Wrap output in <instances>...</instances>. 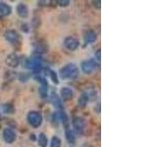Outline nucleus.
<instances>
[{
    "mask_svg": "<svg viewBox=\"0 0 157 147\" xmlns=\"http://www.w3.org/2000/svg\"><path fill=\"white\" fill-rule=\"evenodd\" d=\"M38 91L42 98H45L48 95V85H40Z\"/></svg>",
    "mask_w": 157,
    "mask_h": 147,
    "instance_id": "obj_21",
    "label": "nucleus"
},
{
    "mask_svg": "<svg viewBox=\"0 0 157 147\" xmlns=\"http://www.w3.org/2000/svg\"><path fill=\"white\" fill-rule=\"evenodd\" d=\"M45 74H46V76H48L49 77L51 78V81L55 83V85H58L59 83V80H58V77H57V75H56V73L54 72V71H52V70H50V69H45Z\"/></svg>",
    "mask_w": 157,
    "mask_h": 147,
    "instance_id": "obj_18",
    "label": "nucleus"
},
{
    "mask_svg": "<svg viewBox=\"0 0 157 147\" xmlns=\"http://www.w3.org/2000/svg\"><path fill=\"white\" fill-rule=\"evenodd\" d=\"M0 119H1V114H0Z\"/></svg>",
    "mask_w": 157,
    "mask_h": 147,
    "instance_id": "obj_26",
    "label": "nucleus"
},
{
    "mask_svg": "<svg viewBox=\"0 0 157 147\" xmlns=\"http://www.w3.org/2000/svg\"><path fill=\"white\" fill-rule=\"evenodd\" d=\"M2 110L5 114H12L14 112V108L11 104H4L2 106Z\"/></svg>",
    "mask_w": 157,
    "mask_h": 147,
    "instance_id": "obj_22",
    "label": "nucleus"
},
{
    "mask_svg": "<svg viewBox=\"0 0 157 147\" xmlns=\"http://www.w3.org/2000/svg\"><path fill=\"white\" fill-rule=\"evenodd\" d=\"M78 74H80L78 68L73 63L67 64L59 71V75L62 80H75L78 77Z\"/></svg>",
    "mask_w": 157,
    "mask_h": 147,
    "instance_id": "obj_1",
    "label": "nucleus"
},
{
    "mask_svg": "<svg viewBox=\"0 0 157 147\" xmlns=\"http://www.w3.org/2000/svg\"><path fill=\"white\" fill-rule=\"evenodd\" d=\"M5 62H6L7 66H9V67L17 68L19 66V64H20V58H19V56L17 55L16 53H11L6 57V60H5Z\"/></svg>",
    "mask_w": 157,
    "mask_h": 147,
    "instance_id": "obj_9",
    "label": "nucleus"
},
{
    "mask_svg": "<svg viewBox=\"0 0 157 147\" xmlns=\"http://www.w3.org/2000/svg\"><path fill=\"white\" fill-rule=\"evenodd\" d=\"M50 102L52 103V105L57 108V109H63V106H62V100L61 98L59 97L56 93L52 92L51 95H50Z\"/></svg>",
    "mask_w": 157,
    "mask_h": 147,
    "instance_id": "obj_13",
    "label": "nucleus"
},
{
    "mask_svg": "<svg viewBox=\"0 0 157 147\" xmlns=\"http://www.w3.org/2000/svg\"><path fill=\"white\" fill-rule=\"evenodd\" d=\"M57 3L59 4V6H68L69 4H70V1H69V0H58L57 1Z\"/></svg>",
    "mask_w": 157,
    "mask_h": 147,
    "instance_id": "obj_23",
    "label": "nucleus"
},
{
    "mask_svg": "<svg viewBox=\"0 0 157 147\" xmlns=\"http://www.w3.org/2000/svg\"><path fill=\"white\" fill-rule=\"evenodd\" d=\"M37 143L39 145V147H47L48 145V138L45 134L43 132H40L38 135H37Z\"/></svg>",
    "mask_w": 157,
    "mask_h": 147,
    "instance_id": "obj_16",
    "label": "nucleus"
},
{
    "mask_svg": "<svg viewBox=\"0 0 157 147\" xmlns=\"http://www.w3.org/2000/svg\"><path fill=\"white\" fill-rule=\"evenodd\" d=\"M97 38V34L94 31H87L86 33H85V36H83V40L86 44H90V43H93Z\"/></svg>",
    "mask_w": 157,
    "mask_h": 147,
    "instance_id": "obj_12",
    "label": "nucleus"
},
{
    "mask_svg": "<svg viewBox=\"0 0 157 147\" xmlns=\"http://www.w3.org/2000/svg\"><path fill=\"white\" fill-rule=\"evenodd\" d=\"M60 97H61V100H64V101L71 100L74 97L73 89L70 87H62L60 89Z\"/></svg>",
    "mask_w": 157,
    "mask_h": 147,
    "instance_id": "obj_10",
    "label": "nucleus"
},
{
    "mask_svg": "<svg viewBox=\"0 0 157 147\" xmlns=\"http://www.w3.org/2000/svg\"><path fill=\"white\" fill-rule=\"evenodd\" d=\"M2 137H3V139L6 143L11 144V143H13V142H15V140H16L17 134H16V132L14 131V130L10 129V127H6V129L3 130Z\"/></svg>",
    "mask_w": 157,
    "mask_h": 147,
    "instance_id": "obj_7",
    "label": "nucleus"
},
{
    "mask_svg": "<svg viewBox=\"0 0 157 147\" xmlns=\"http://www.w3.org/2000/svg\"><path fill=\"white\" fill-rule=\"evenodd\" d=\"M95 3V5H96V7L97 8H100V1H93V4H94Z\"/></svg>",
    "mask_w": 157,
    "mask_h": 147,
    "instance_id": "obj_25",
    "label": "nucleus"
},
{
    "mask_svg": "<svg viewBox=\"0 0 157 147\" xmlns=\"http://www.w3.org/2000/svg\"><path fill=\"white\" fill-rule=\"evenodd\" d=\"M88 100H90V95L87 94V93H82V94L80 96L78 100V105L80 106L81 108H83L86 107Z\"/></svg>",
    "mask_w": 157,
    "mask_h": 147,
    "instance_id": "obj_17",
    "label": "nucleus"
},
{
    "mask_svg": "<svg viewBox=\"0 0 157 147\" xmlns=\"http://www.w3.org/2000/svg\"><path fill=\"white\" fill-rule=\"evenodd\" d=\"M25 67L33 71H40L43 69V60L40 56H33L26 60Z\"/></svg>",
    "mask_w": 157,
    "mask_h": 147,
    "instance_id": "obj_2",
    "label": "nucleus"
},
{
    "mask_svg": "<svg viewBox=\"0 0 157 147\" xmlns=\"http://www.w3.org/2000/svg\"><path fill=\"white\" fill-rule=\"evenodd\" d=\"M4 37L9 43L13 44V45L19 44L20 41H21V36H20L19 32H16V31H14V29H8V31L5 32Z\"/></svg>",
    "mask_w": 157,
    "mask_h": 147,
    "instance_id": "obj_5",
    "label": "nucleus"
},
{
    "mask_svg": "<svg viewBox=\"0 0 157 147\" xmlns=\"http://www.w3.org/2000/svg\"><path fill=\"white\" fill-rule=\"evenodd\" d=\"M86 121L82 117H75L73 119V131L77 134H82L85 130Z\"/></svg>",
    "mask_w": 157,
    "mask_h": 147,
    "instance_id": "obj_6",
    "label": "nucleus"
},
{
    "mask_svg": "<svg viewBox=\"0 0 157 147\" xmlns=\"http://www.w3.org/2000/svg\"><path fill=\"white\" fill-rule=\"evenodd\" d=\"M64 46H65L68 50L75 51L76 49H78V47L80 46V42H78V40L76 37L70 36L64 39Z\"/></svg>",
    "mask_w": 157,
    "mask_h": 147,
    "instance_id": "obj_8",
    "label": "nucleus"
},
{
    "mask_svg": "<svg viewBox=\"0 0 157 147\" xmlns=\"http://www.w3.org/2000/svg\"><path fill=\"white\" fill-rule=\"evenodd\" d=\"M98 67V63L95 61V59H90V60L82 61L81 64V69L83 74L90 75L91 73L94 72Z\"/></svg>",
    "mask_w": 157,
    "mask_h": 147,
    "instance_id": "obj_4",
    "label": "nucleus"
},
{
    "mask_svg": "<svg viewBox=\"0 0 157 147\" xmlns=\"http://www.w3.org/2000/svg\"><path fill=\"white\" fill-rule=\"evenodd\" d=\"M28 122L33 127H39L42 124L43 118L42 115L37 111H31L28 114Z\"/></svg>",
    "mask_w": 157,
    "mask_h": 147,
    "instance_id": "obj_3",
    "label": "nucleus"
},
{
    "mask_svg": "<svg viewBox=\"0 0 157 147\" xmlns=\"http://www.w3.org/2000/svg\"><path fill=\"white\" fill-rule=\"evenodd\" d=\"M50 147H61V139L58 136H53L50 141Z\"/></svg>",
    "mask_w": 157,
    "mask_h": 147,
    "instance_id": "obj_20",
    "label": "nucleus"
},
{
    "mask_svg": "<svg viewBox=\"0 0 157 147\" xmlns=\"http://www.w3.org/2000/svg\"><path fill=\"white\" fill-rule=\"evenodd\" d=\"M12 12V8L10 5L6 4L5 2H0V16L6 17L10 15Z\"/></svg>",
    "mask_w": 157,
    "mask_h": 147,
    "instance_id": "obj_14",
    "label": "nucleus"
},
{
    "mask_svg": "<svg viewBox=\"0 0 157 147\" xmlns=\"http://www.w3.org/2000/svg\"><path fill=\"white\" fill-rule=\"evenodd\" d=\"M95 59H96V62L98 63V62H99L100 61V49H98V50L96 51V53H95Z\"/></svg>",
    "mask_w": 157,
    "mask_h": 147,
    "instance_id": "obj_24",
    "label": "nucleus"
},
{
    "mask_svg": "<svg viewBox=\"0 0 157 147\" xmlns=\"http://www.w3.org/2000/svg\"><path fill=\"white\" fill-rule=\"evenodd\" d=\"M57 114H58V120L60 121L63 125H67L69 119H68V116L66 113L64 111H60L59 113H57Z\"/></svg>",
    "mask_w": 157,
    "mask_h": 147,
    "instance_id": "obj_19",
    "label": "nucleus"
},
{
    "mask_svg": "<svg viewBox=\"0 0 157 147\" xmlns=\"http://www.w3.org/2000/svg\"><path fill=\"white\" fill-rule=\"evenodd\" d=\"M17 14L22 19L27 18L29 16V8L27 5L24 3H19L17 6Z\"/></svg>",
    "mask_w": 157,
    "mask_h": 147,
    "instance_id": "obj_11",
    "label": "nucleus"
},
{
    "mask_svg": "<svg viewBox=\"0 0 157 147\" xmlns=\"http://www.w3.org/2000/svg\"><path fill=\"white\" fill-rule=\"evenodd\" d=\"M65 137L70 144H75V142H76L75 132H74L71 129H69V127H67L65 130Z\"/></svg>",
    "mask_w": 157,
    "mask_h": 147,
    "instance_id": "obj_15",
    "label": "nucleus"
}]
</instances>
